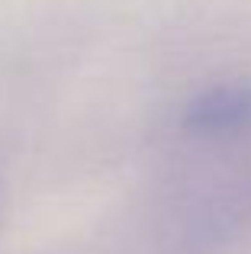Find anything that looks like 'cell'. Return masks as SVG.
<instances>
[{
	"instance_id": "cell-1",
	"label": "cell",
	"mask_w": 251,
	"mask_h": 254,
	"mask_svg": "<svg viewBox=\"0 0 251 254\" xmlns=\"http://www.w3.org/2000/svg\"><path fill=\"white\" fill-rule=\"evenodd\" d=\"M251 126V81L216 84L184 110V129L196 135H229Z\"/></svg>"
}]
</instances>
